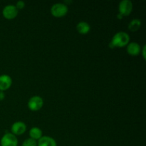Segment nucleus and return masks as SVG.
<instances>
[{
	"label": "nucleus",
	"instance_id": "1",
	"mask_svg": "<svg viewBox=\"0 0 146 146\" xmlns=\"http://www.w3.org/2000/svg\"><path fill=\"white\" fill-rule=\"evenodd\" d=\"M129 35L125 31H119V32L114 34L112 39H111L110 46L112 48H114V47L121 48V47H124L128 45L129 44Z\"/></svg>",
	"mask_w": 146,
	"mask_h": 146
},
{
	"label": "nucleus",
	"instance_id": "2",
	"mask_svg": "<svg viewBox=\"0 0 146 146\" xmlns=\"http://www.w3.org/2000/svg\"><path fill=\"white\" fill-rule=\"evenodd\" d=\"M68 9L67 5L63 3H56L53 4L51 8V13L54 17L61 18L68 13Z\"/></svg>",
	"mask_w": 146,
	"mask_h": 146
},
{
	"label": "nucleus",
	"instance_id": "3",
	"mask_svg": "<svg viewBox=\"0 0 146 146\" xmlns=\"http://www.w3.org/2000/svg\"><path fill=\"white\" fill-rule=\"evenodd\" d=\"M44 106V100L39 96L31 97L28 101V108L32 111H39Z\"/></svg>",
	"mask_w": 146,
	"mask_h": 146
},
{
	"label": "nucleus",
	"instance_id": "4",
	"mask_svg": "<svg viewBox=\"0 0 146 146\" xmlns=\"http://www.w3.org/2000/svg\"><path fill=\"white\" fill-rule=\"evenodd\" d=\"M119 14L123 17L131 14L133 10V3L131 0H122L118 6Z\"/></svg>",
	"mask_w": 146,
	"mask_h": 146
},
{
	"label": "nucleus",
	"instance_id": "5",
	"mask_svg": "<svg viewBox=\"0 0 146 146\" xmlns=\"http://www.w3.org/2000/svg\"><path fill=\"white\" fill-rule=\"evenodd\" d=\"M18 9L15 5L13 4H9L5 6L2 10V15L5 19L9 20L14 19L18 15Z\"/></svg>",
	"mask_w": 146,
	"mask_h": 146
},
{
	"label": "nucleus",
	"instance_id": "6",
	"mask_svg": "<svg viewBox=\"0 0 146 146\" xmlns=\"http://www.w3.org/2000/svg\"><path fill=\"white\" fill-rule=\"evenodd\" d=\"M0 144L1 146H17L18 140L14 134L11 133H7L1 138Z\"/></svg>",
	"mask_w": 146,
	"mask_h": 146
},
{
	"label": "nucleus",
	"instance_id": "7",
	"mask_svg": "<svg viewBox=\"0 0 146 146\" xmlns=\"http://www.w3.org/2000/svg\"><path fill=\"white\" fill-rule=\"evenodd\" d=\"M26 131H27V125L21 121L14 123L11 125V133L14 134V135H22L26 132Z\"/></svg>",
	"mask_w": 146,
	"mask_h": 146
},
{
	"label": "nucleus",
	"instance_id": "8",
	"mask_svg": "<svg viewBox=\"0 0 146 146\" xmlns=\"http://www.w3.org/2000/svg\"><path fill=\"white\" fill-rule=\"evenodd\" d=\"M12 84V79L7 74H2L0 76V91H7L11 87Z\"/></svg>",
	"mask_w": 146,
	"mask_h": 146
},
{
	"label": "nucleus",
	"instance_id": "9",
	"mask_svg": "<svg viewBox=\"0 0 146 146\" xmlns=\"http://www.w3.org/2000/svg\"><path fill=\"white\" fill-rule=\"evenodd\" d=\"M127 53L131 56H138L141 54V46L136 42H131L127 45Z\"/></svg>",
	"mask_w": 146,
	"mask_h": 146
},
{
	"label": "nucleus",
	"instance_id": "10",
	"mask_svg": "<svg viewBox=\"0 0 146 146\" xmlns=\"http://www.w3.org/2000/svg\"><path fill=\"white\" fill-rule=\"evenodd\" d=\"M37 146H57V143L53 138L44 135L38 140Z\"/></svg>",
	"mask_w": 146,
	"mask_h": 146
},
{
	"label": "nucleus",
	"instance_id": "11",
	"mask_svg": "<svg viewBox=\"0 0 146 146\" xmlns=\"http://www.w3.org/2000/svg\"><path fill=\"white\" fill-rule=\"evenodd\" d=\"M76 30L79 34H87L91 30V26L86 21H80L76 25Z\"/></svg>",
	"mask_w": 146,
	"mask_h": 146
},
{
	"label": "nucleus",
	"instance_id": "12",
	"mask_svg": "<svg viewBox=\"0 0 146 146\" xmlns=\"http://www.w3.org/2000/svg\"><path fill=\"white\" fill-rule=\"evenodd\" d=\"M29 136L30 138H32L36 141H38L43 136L42 131L38 127H33L29 131Z\"/></svg>",
	"mask_w": 146,
	"mask_h": 146
},
{
	"label": "nucleus",
	"instance_id": "13",
	"mask_svg": "<svg viewBox=\"0 0 146 146\" xmlns=\"http://www.w3.org/2000/svg\"><path fill=\"white\" fill-rule=\"evenodd\" d=\"M141 27V21L138 19H134L128 24V29L131 31H138Z\"/></svg>",
	"mask_w": 146,
	"mask_h": 146
},
{
	"label": "nucleus",
	"instance_id": "14",
	"mask_svg": "<svg viewBox=\"0 0 146 146\" xmlns=\"http://www.w3.org/2000/svg\"><path fill=\"white\" fill-rule=\"evenodd\" d=\"M21 146H37V141L32 138H27L23 142Z\"/></svg>",
	"mask_w": 146,
	"mask_h": 146
},
{
	"label": "nucleus",
	"instance_id": "15",
	"mask_svg": "<svg viewBox=\"0 0 146 146\" xmlns=\"http://www.w3.org/2000/svg\"><path fill=\"white\" fill-rule=\"evenodd\" d=\"M15 7H17V9L18 10L22 9H24V7H25V2H24V1H22V0H19V1H18L17 2Z\"/></svg>",
	"mask_w": 146,
	"mask_h": 146
},
{
	"label": "nucleus",
	"instance_id": "16",
	"mask_svg": "<svg viewBox=\"0 0 146 146\" xmlns=\"http://www.w3.org/2000/svg\"><path fill=\"white\" fill-rule=\"evenodd\" d=\"M141 52H142L143 57L144 59H145V45H144L143 47V49H141Z\"/></svg>",
	"mask_w": 146,
	"mask_h": 146
},
{
	"label": "nucleus",
	"instance_id": "17",
	"mask_svg": "<svg viewBox=\"0 0 146 146\" xmlns=\"http://www.w3.org/2000/svg\"><path fill=\"white\" fill-rule=\"evenodd\" d=\"M5 98V94H4V91H0V101H2Z\"/></svg>",
	"mask_w": 146,
	"mask_h": 146
}]
</instances>
